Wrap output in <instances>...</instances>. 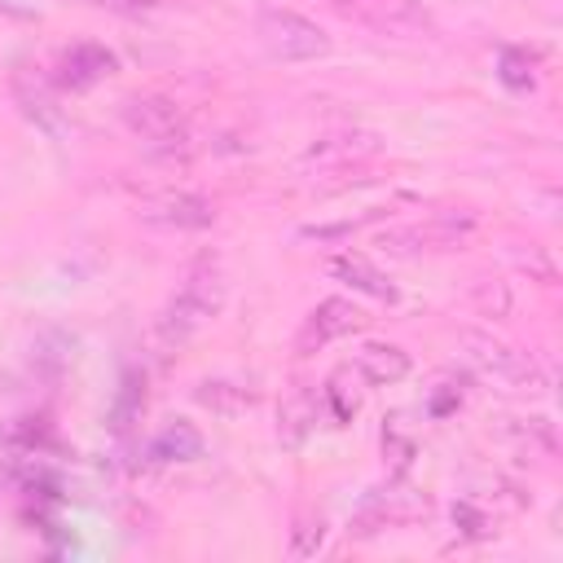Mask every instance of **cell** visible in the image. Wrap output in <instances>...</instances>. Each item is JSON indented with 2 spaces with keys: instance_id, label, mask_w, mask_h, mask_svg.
<instances>
[{
  "instance_id": "1",
  "label": "cell",
  "mask_w": 563,
  "mask_h": 563,
  "mask_svg": "<svg viewBox=\"0 0 563 563\" xmlns=\"http://www.w3.org/2000/svg\"><path fill=\"white\" fill-rule=\"evenodd\" d=\"M220 303H224V273H220V264H216L211 255H202V260L189 264L180 290H176L172 303L163 308L158 334H163L167 343H185L198 325H207V321L220 312Z\"/></svg>"
},
{
  "instance_id": "2",
  "label": "cell",
  "mask_w": 563,
  "mask_h": 563,
  "mask_svg": "<svg viewBox=\"0 0 563 563\" xmlns=\"http://www.w3.org/2000/svg\"><path fill=\"white\" fill-rule=\"evenodd\" d=\"M255 31H260L264 48L273 57H282V62H312V57L330 53V35L312 18H303L295 9H264Z\"/></svg>"
},
{
  "instance_id": "3",
  "label": "cell",
  "mask_w": 563,
  "mask_h": 563,
  "mask_svg": "<svg viewBox=\"0 0 563 563\" xmlns=\"http://www.w3.org/2000/svg\"><path fill=\"white\" fill-rule=\"evenodd\" d=\"M123 123L150 150H176V145H185V114H180V106L172 97H158V92L128 97L123 101Z\"/></svg>"
},
{
  "instance_id": "4",
  "label": "cell",
  "mask_w": 563,
  "mask_h": 563,
  "mask_svg": "<svg viewBox=\"0 0 563 563\" xmlns=\"http://www.w3.org/2000/svg\"><path fill=\"white\" fill-rule=\"evenodd\" d=\"M475 229V216L471 211H435V216H427V220H418V224H405V229H391V233H383V251H391V255H418V251H449V246H457L466 233Z\"/></svg>"
},
{
  "instance_id": "5",
  "label": "cell",
  "mask_w": 563,
  "mask_h": 563,
  "mask_svg": "<svg viewBox=\"0 0 563 563\" xmlns=\"http://www.w3.org/2000/svg\"><path fill=\"white\" fill-rule=\"evenodd\" d=\"M361 325H365V312H361L352 299L330 295V299H321V303L303 317V325H299V334H295V352H299V356H312V352H321L325 343H334V339H343V334H352V330H361Z\"/></svg>"
},
{
  "instance_id": "6",
  "label": "cell",
  "mask_w": 563,
  "mask_h": 563,
  "mask_svg": "<svg viewBox=\"0 0 563 563\" xmlns=\"http://www.w3.org/2000/svg\"><path fill=\"white\" fill-rule=\"evenodd\" d=\"M466 347H471V361L484 374H493L497 383L541 391V369H537V361L528 352H515V347H506V343H497L488 334H466Z\"/></svg>"
},
{
  "instance_id": "7",
  "label": "cell",
  "mask_w": 563,
  "mask_h": 563,
  "mask_svg": "<svg viewBox=\"0 0 563 563\" xmlns=\"http://www.w3.org/2000/svg\"><path fill=\"white\" fill-rule=\"evenodd\" d=\"M141 220L154 224V229H180V233H194V229L216 224V207H211L202 194L167 189V194H154V198L141 202Z\"/></svg>"
},
{
  "instance_id": "8",
  "label": "cell",
  "mask_w": 563,
  "mask_h": 563,
  "mask_svg": "<svg viewBox=\"0 0 563 563\" xmlns=\"http://www.w3.org/2000/svg\"><path fill=\"white\" fill-rule=\"evenodd\" d=\"M13 97H18V106H22V114L40 128V132H48V136H66V114H62V106H57V92H53V84H48V75H40V66L31 70V66H18L13 70Z\"/></svg>"
},
{
  "instance_id": "9",
  "label": "cell",
  "mask_w": 563,
  "mask_h": 563,
  "mask_svg": "<svg viewBox=\"0 0 563 563\" xmlns=\"http://www.w3.org/2000/svg\"><path fill=\"white\" fill-rule=\"evenodd\" d=\"M114 70H119V57H114L106 44H70V48L57 57V84H62V88H75V92L101 84V79L114 75Z\"/></svg>"
},
{
  "instance_id": "10",
  "label": "cell",
  "mask_w": 563,
  "mask_h": 563,
  "mask_svg": "<svg viewBox=\"0 0 563 563\" xmlns=\"http://www.w3.org/2000/svg\"><path fill=\"white\" fill-rule=\"evenodd\" d=\"M431 510V501L413 488H383L365 501V510L356 515V532H374V528H396V523H409V519H422Z\"/></svg>"
},
{
  "instance_id": "11",
  "label": "cell",
  "mask_w": 563,
  "mask_h": 563,
  "mask_svg": "<svg viewBox=\"0 0 563 563\" xmlns=\"http://www.w3.org/2000/svg\"><path fill=\"white\" fill-rule=\"evenodd\" d=\"M334 9L343 18H356V22H369L378 31H409V26H422L427 13L418 0H334Z\"/></svg>"
},
{
  "instance_id": "12",
  "label": "cell",
  "mask_w": 563,
  "mask_h": 563,
  "mask_svg": "<svg viewBox=\"0 0 563 563\" xmlns=\"http://www.w3.org/2000/svg\"><path fill=\"white\" fill-rule=\"evenodd\" d=\"M378 150V136L374 132H330V136H321L317 145H308V154L299 158V167H317V172H325V167H347V163H356V158H369Z\"/></svg>"
},
{
  "instance_id": "13",
  "label": "cell",
  "mask_w": 563,
  "mask_h": 563,
  "mask_svg": "<svg viewBox=\"0 0 563 563\" xmlns=\"http://www.w3.org/2000/svg\"><path fill=\"white\" fill-rule=\"evenodd\" d=\"M330 273L339 277V282H347L352 290H361V295H374V299H396V286H391V277L378 268V264H369L365 255H356V251H343V255H334L330 260Z\"/></svg>"
},
{
  "instance_id": "14",
  "label": "cell",
  "mask_w": 563,
  "mask_h": 563,
  "mask_svg": "<svg viewBox=\"0 0 563 563\" xmlns=\"http://www.w3.org/2000/svg\"><path fill=\"white\" fill-rule=\"evenodd\" d=\"M356 374L374 387H387V383H400L409 374V352L396 347V343H365L356 352Z\"/></svg>"
},
{
  "instance_id": "15",
  "label": "cell",
  "mask_w": 563,
  "mask_h": 563,
  "mask_svg": "<svg viewBox=\"0 0 563 563\" xmlns=\"http://www.w3.org/2000/svg\"><path fill=\"white\" fill-rule=\"evenodd\" d=\"M202 431L194 427V422H185V418H176V422H167L154 440H150V457L154 462H198L202 457Z\"/></svg>"
},
{
  "instance_id": "16",
  "label": "cell",
  "mask_w": 563,
  "mask_h": 563,
  "mask_svg": "<svg viewBox=\"0 0 563 563\" xmlns=\"http://www.w3.org/2000/svg\"><path fill=\"white\" fill-rule=\"evenodd\" d=\"M194 400H198L202 409L220 413V418H238V413H246V409H251V400H255V396H251L246 387H238V383H220V378L211 383V378H207V383H198V387H194Z\"/></svg>"
},
{
  "instance_id": "17",
  "label": "cell",
  "mask_w": 563,
  "mask_h": 563,
  "mask_svg": "<svg viewBox=\"0 0 563 563\" xmlns=\"http://www.w3.org/2000/svg\"><path fill=\"white\" fill-rule=\"evenodd\" d=\"M317 427V396L312 391H295L286 405H282V440L286 444H303L308 431Z\"/></svg>"
},
{
  "instance_id": "18",
  "label": "cell",
  "mask_w": 563,
  "mask_h": 563,
  "mask_svg": "<svg viewBox=\"0 0 563 563\" xmlns=\"http://www.w3.org/2000/svg\"><path fill=\"white\" fill-rule=\"evenodd\" d=\"M321 400L330 405V418H334V427L352 422V413L361 409V391H347V369H339V374H334V378L325 383Z\"/></svg>"
},
{
  "instance_id": "19",
  "label": "cell",
  "mask_w": 563,
  "mask_h": 563,
  "mask_svg": "<svg viewBox=\"0 0 563 563\" xmlns=\"http://www.w3.org/2000/svg\"><path fill=\"white\" fill-rule=\"evenodd\" d=\"M497 75H501L506 88H532V62H528V53H519V48H501V57H497Z\"/></svg>"
},
{
  "instance_id": "20",
  "label": "cell",
  "mask_w": 563,
  "mask_h": 563,
  "mask_svg": "<svg viewBox=\"0 0 563 563\" xmlns=\"http://www.w3.org/2000/svg\"><path fill=\"white\" fill-rule=\"evenodd\" d=\"M321 541H325V523H321V515H303V519L295 523L290 554H295V559H308V554H317V550H321Z\"/></svg>"
},
{
  "instance_id": "21",
  "label": "cell",
  "mask_w": 563,
  "mask_h": 563,
  "mask_svg": "<svg viewBox=\"0 0 563 563\" xmlns=\"http://www.w3.org/2000/svg\"><path fill=\"white\" fill-rule=\"evenodd\" d=\"M383 453H387V457L396 462V475H400V471L409 466V457H413V440L396 431V418H391V422L383 427Z\"/></svg>"
},
{
  "instance_id": "22",
  "label": "cell",
  "mask_w": 563,
  "mask_h": 563,
  "mask_svg": "<svg viewBox=\"0 0 563 563\" xmlns=\"http://www.w3.org/2000/svg\"><path fill=\"white\" fill-rule=\"evenodd\" d=\"M66 4H88V9H106V13H119V18H141L154 9V0H66Z\"/></svg>"
},
{
  "instance_id": "23",
  "label": "cell",
  "mask_w": 563,
  "mask_h": 563,
  "mask_svg": "<svg viewBox=\"0 0 563 563\" xmlns=\"http://www.w3.org/2000/svg\"><path fill=\"white\" fill-rule=\"evenodd\" d=\"M453 523H462V532H466V537H488V532H493V528H488V519H484L471 501H457V506H453Z\"/></svg>"
}]
</instances>
